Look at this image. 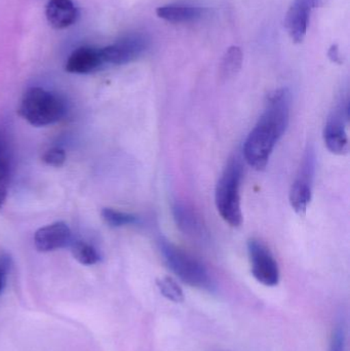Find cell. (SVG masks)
<instances>
[{
	"label": "cell",
	"instance_id": "6da1fadb",
	"mask_svg": "<svg viewBox=\"0 0 350 351\" xmlns=\"http://www.w3.org/2000/svg\"><path fill=\"white\" fill-rule=\"evenodd\" d=\"M290 107L291 93L287 88L273 90L267 97L264 112L244 145L245 160L255 170L266 168L275 145L289 125Z\"/></svg>",
	"mask_w": 350,
	"mask_h": 351
},
{
	"label": "cell",
	"instance_id": "7a4b0ae2",
	"mask_svg": "<svg viewBox=\"0 0 350 351\" xmlns=\"http://www.w3.org/2000/svg\"><path fill=\"white\" fill-rule=\"evenodd\" d=\"M66 106L53 93L41 88H31L23 96L20 114L34 127H47L63 119Z\"/></svg>",
	"mask_w": 350,
	"mask_h": 351
},
{
	"label": "cell",
	"instance_id": "3957f363",
	"mask_svg": "<svg viewBox=\"0 0 350 351\" xmlns=\"http://www.w3.org/2000/svg\"><path fill=\"white\" fill-rule=\"evenodd\" d=\"M242 175L240 162L236 158L230 160L216 187L215 202L218 212L226 223L234 227H238L242 223L240 194Z\"/></svg>",
	"mask_w": 350,
	"mask_h": 351
},
{
	"label": "cell",
	"instance_id": "277c9868",
	"mask_svg": "<svg viewBox=\"0 0 350 351\" xmlns=\"http://www.w3.org/2000/svg\"><path fill=\"white\" fill-rule=\"evenodd\" d=\"M160 249L166 265L183 282L203 290L213 289L209 271L199 259L166 239H160Z\"/></svg>",
	"mask_w": 350,
	"mask_h": 351
},
{
	"label": "cell",
	"instance_id": "5b68a950",
	"mask_svg": "<svg viewBox=\"0 0 350 351\" xmlns=\"http://www.w3.org/2000/svg\"><path fill=\"white\" fill-rule=\"evenodd\" d=\"M316 172V154L310 148L306 152L299 173L290 190V204L300 216L305 215L312 195V181Z\"/></svg>",
	"mask_w": 350,
	"mask_h": 351
},
{
	"label": "cell",
	"instance_id": "8992f818",
	"mask_svg": "<svg viewBox=\"0 0 350 351\" xmlns=\"http://www.w3.org/2000/svg\"><path fill=\"white\" fill-rule=\"evenodd\" d=\"M252 274L257 282L266 287H275L279 282V269L268 247L258 239L248 241Z\"/></svg>",
	"mask_w": 350,
	"mask_h": 351
},
{
	"label": "cell",
	"instance_id": "52a82bcc",
	"mask_svg": "<svg viewBox=\"0 0 350 351\" xmlns=\"http://www.w3.org/2000/svg\"><path fill=\"white\" fill-rule=\"evenodd\" d=\"M149 41L139 33L127 35L112 45L101 49L103 61L105 64L112 65H125L131 63L143 55L147 49Z\"/></svg>",
	"mask_w": 350,
	"mask_h": 351
},
{
	"label": "cell",
	"instance_id": "ba28073f",
	"mask_svg": "<svg viewBox=\"0 0 350 351\" xmlns=\"http://www.w3.org/2000/svg\"><path fill=\"white\" fill-rule=\"evenodd\" d=\"M349 103L340 104L329 117L324 129V141L329 152L336 156L349 154V141L347 133Z\"/></svg>",
	"mask_w": 350,
	"mask_h": 351
},
{
	"label": "cell",
	"instance_id": "9c48e42d",
	"mask_svg": "<svg viewBox=\"0 0 350 351\" xmlns=\"http://www.w3.org/2000/svg\"><path fill=\"white\" fill-rule=\"evenodd\" d=\"M318 0H294L286 14L285 26L293 43H301L305 38L310 12L318 6Z\"/></svg>",
	"mask_w": 350,
	"mask_h": 351
},
{
	"label": "cell",
	"instance_id": "30bf717a",
	"mask_svg": "<svg viewBox=\"0 0 350 351\" xmlns=\"http://www.w3.org/2000/svg\"><path fill=\"white\" fill-rule=\"evenodd\" d=\"M71 243V230L66 223L57 222L41 227L34 234L35 247L40 252H51Z\"/></svg>",
	"mask_w": 350,
	"mask_h": 351
},
{
	"label": "cell",
	"instance_id": "8fae6325",
	"mask_svg": "<svg viewBox=\"0 0 350 351\" xmlns=\"http://www.w3.org/2000/svg\"><path fill=\"white\" fill-rule=\"evenodd\" d=\"M104 64L101 49L80 47L72 51L66 62L65 69L69 73L88 74L100 69Z\"/></svg>",
	"mask_w": 350,
	"mask_h": 351
},
{
	"label": "cell",
	"instance_id": "7c38bea8",
	"mask_svg": "<svg viewBox=\"0 0 350 351\" xmlns=\"http://www.w3.org/2000/svg\"><path fill=\"white\" fill-rule=\"evenodd\" d=\"M77 8L72 0H49L45 5L47 22L55 29H65L77 19Z\"/></svg>",
	"mask_w": 350,
	"mask_h": 351
},
{
	"label": "cell",
	"instance_id": "4fadbf2b",
	"mask_svg": "<svg viewBox=\"0 0 350 351\" xmlns=\"http://www.w3.org/2000/svg\"><path fill=\"white\" fill-rule=\"evenodd\" d=\"M173 214L177 226L184 234L195 239H205L207 229L205 224L192 208L183 204H177L173 208Z\"/></svg>",
	"mask_w": 350,
	"mask_h": 351
},
{
	"label": "cell",
	"instance_id": "5bb4252c",
	"mask_svg": "<svg viewBox=\"0 0 350 351\" xmlns=\"http://www.w3.org/2000/svg\"><path fill=\"white\" fill-rule=\"evenodd\" d=\"M205 8L190 4L172 3L156 8L158 18L170 23H187L203 18Z\"/></svg>",
	"mask_w": 350,
	"mask_h": 351
},
{
	"label": "cell",
	"instance_id": "9a60e30c",
	"mask_svg": "<svg viewBox=\"0 0 350 351\" xmlns=\"http://www.w3.org/2000/svg\"><path fill=\"white\" fill-rule=\"evenodd\" d=\"M12 148L8 132L0 128V208L5 202L10 187Z\"/></svg>",
	"mask_w": 350,
	"mask_h": 351
},
{
	"label": "cell",
	"instance_id": "2e32d148",
	"mask_svg": "<svg viewBox=\"0 0 350 351\" xmlns=\"http://www.w3.org/2000/svg\"><path fill=\"white\" fill-rule=\"evenodd\" d=\"M242 60H244V56H242L240 47H236V45L230 47L225 51V55L222 59L221 66H220L221 80H228L234 77L242 68Z\"/></svg>",
	"mask_w": 350,
	"mask_h": 351
},
{
	"label": "cell",
	"instance_id": "e0dca14e",
	"mask_svg": "<svg viewBox=\"0 0 350 351\" xmlns=\"http://www.w3.org/2000/svg\"><path fill=\"white\" fill-rule=\"evenodd\" d=\"M72 255L82 265H95L100 261V254L92 245L84 241H74L71 245Z\"/></svg>",
	"mask_w": 350,
	"mask_h": 351
},
{
	"label": "cell",
	"instance_id": "ac0fdd59",
	"mask_svg": "<svg viewBox=\"0 0 350 351\" xmlns=\"http://www.w3.org/2000/svg\"><path fill=\"white\" fill-rule=\"evenodd\" d=\"M103 220L112 227L127 226V225L137 224L139 223V217L129 213L121 212L114 208H105L102 212Z\"/></svg>",
	"mask_w": 350,
	"mask_h": 351
},
{
	"label": "cell",
	"instance_id": "d6986e66",
	"mask_svg": "<svg viewBox=\"0 0 350 351\" xmlns=\"http://www.w3.org/2000/svg\"><path fill=\"white\" fill-rule=\"evenodd\" d=\"M156 285H158L162 296L166 297L168 300L175 303H181L184 301V293H183L182 289L173 278H168V276L158 278L156 280Z\"/></svg>",
	"mask_w": 350,
	"mask_h": 351
},
{
	"label": "cell",
	"instance_id": "ffe728a7",
	"mask_svg": "<svg viewBox=\"0 0 350 351\" xmlns=\"http://www.w3.org/2000/svg\"><path fill=\"white\" fill-rule=\"evenodd\" d=\"M347 324H345V319H340L333 330L330 351L347 350Z\"/></svg>",
	"mask_w": 350,
	"mask_h": 351
},
{
	"label": "cell",
	"instance_id": "44dd1931",
	"mask_svg": "<svg viewBox=\"0 0 350 351\" xmlns=\"http://www.w3.org/2000/svg\"><path fill=\"white\" fill-rule=\"evenodd\" d=\"M42 160L47 166L60 168L63 166L66 160L65 150L60 147L51 148L43 154Z\"/></svg>",
	"mask_w": 350,
	"mask_h": 351
},
{
	"label": "cell",
	"instance_id": "7402d4cb",
	"mask_svg": "<svg viewBox=\"0 0 350 351\" xmlns=\"http://www.w3.org/2000/svg\"><path fill=\"white\" fill-rule=\"evenodd\" d=\"M10 269V259L8 256H1L0 257V295L3 291L4 287L8 280V272Z\"/></svg>",
	"mask_w": 350,
	"mask_h": 351
},
{
	"label": "cell",
	"instance_id": "603a6c76",
	"mask_svg": "<svg viewBox=\"0 0 350 351\" xmlns=\"http://www.w3.org/2000/svg\"><path fill=\"white\" fill-rule=\"evenodd\" d=\"M328 57L331 61L334 63L341 64L342 63V59H341L340 51H339V47L337 45H333L332 47L329 49Z\"/></svg>",
	"mask_w": 350,
	"mask_h": 351
}]
</instances>
